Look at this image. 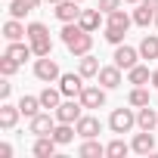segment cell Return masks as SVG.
I'll return each mask as SVG.
<instances>
[{"label": "cell", "mask_w": 158, "mask_h": 158, "mask_svg": "<svg viewBox=\"0 0 158 158\" xmlns=\"http://www.w3.org/2000/svg\"><path fill=\"white\" fill-rule=\"evenodd\" d=\"M10 96H13V84L6 77V81H0V99H10Z\"/></svg>", "instance_id": "cell-35"}, {"label": "cell", "mask_w": 158, "mask_h": 158, "mask_svg": "<svg viewBox=\"0 0 158 158\" xmlns=\"http://www.w3.org/2000/svg\"><path fill=\"white\" fill-rule=\"evenodd\" d=\"M34 77L44 81V84H56L62 77V68H59V62L53 56H37L34 59Z\"/></svg>", "instance_id": "cell-4"}, {"label": "cell", "mask_w": 158, "mask_h": 158, "mask_svg": "<svg viewBox=\"0 0 158 158\" xmlns=\"http://www.w3.org/2000/svg\"><path fill=\"white\" fill-rule=\"evenodd\" d=\"M127 152H133V149H130V143H124L121 136H115V139L106 146V155H109V158H124Z\"/></svg>", "instance_id": "cell-29"}, {"label": "cell", "mask_w": 158, "mask_h": 158, "mask_svg": "<svg viewBox=\"0 0 158 158\" xmlns=\"http://www.w3.org/2000/svg\"><path fill=\"white\" fill-rule=\"evenodd\" d=\"M37 96H40V106H44V109H50V112H56V109H59V102L65 99V96H62V90H59V87H50V84H47Z\"/></svg>", "instance_id": "cell-18"}, {"label": "cell", "mask_w": 158, "mask_h": 158, "mask_svg": "<svg viewBox=\"0 0 158 158\" xmlns=\"http://www.w3.org/2000/svg\"><path fill=\"white\" fill-rule=\"evenodd\" d=\"M47 3H53V6H56V3H59V0H47Z\"/></svg>", "instance_id": "cell-40"}, {"label": "cell", "mask_w": 158, "mask_h": 158, "mask_svg": "<svg viewBox=\"0 0 158 158\" xmlns=\"http://www.w3.org/2000/svg\"><path fill=\"white\" fill-rule=\"evenodd\" d=\"M74 127H77V136H81V139H93V136L102 133V121L96 115H81Z\"/></svg>", "instance_id": "cell-10"}, {"label": "cell", "mask_w": 158, "mask_h": 158, "mask_svg": "<svg viewBox=\"0 0 158 158\" xmlns=\"http://www.w3.org/2000/svg\"><path fill=\"white\" fill-rule=\"evenodd\" d=\"M74 136H77V127H74V124H65V121H59L56 130H53V139H56L59 146H68Z\"/></svg>", "instance_id": "cell-25"}, {"label": "cell", "mask_w": 158, "mask_h": 158, "mask_svg": "<svg viewBox=\"0 0 158 158\" xmlns=\"http://www.w3.org/2000/svg\"><path fill=\"white\" fill-rule=\"evenodd\" d=\"M124 34H127L124 28H115V25H106V34H102V37H106V40H109L112 47H118V44H124Z\"/></svg>", "instance_id": "cell-33"}, {"label": "cell", "mask_w": 158, "mask_h": 158, "mask_svg": "<svg viewBox=\"0 0 158 158\" xmlns=\"http://www.w3.org/2000/svg\"><path fill=\"white\" fill-rule=\"evenodd\" d=\"M121 71H124V68H118V65L112 62V65H102L96 77H99V84H102L106 90H118V87L124 84V77H121Z\"/></svg>", "instance_id": "cell-12"}, {"label": "cell", "mask_w": 158, "mask_h": 158, "mask_svg": "<svg viewBox=\"0 0 158 158\" xmlns=\"http://www.w3.org/2000/svg\"><path fill=\"white\" fill-rule=\"evenodd\" d=\"M149 81H152L149 65H133L127 71V84H133V87H149Z\"/></svg>", "instance_id": "cell-21"}, {"label": "cell", "mask_w": 158, "mask_h": 158, "mask_svg": "<svg viewBox=\"0 0 158 158\" xmlns=\"http://www.w3.org/2000/svg\"><path fill=\"white\" fill-rule=\"evenodd\" d=\"M124 3H143V0H124Z\"/></svg>", "instance_id": "cell-39"}, {"label": "cell", "mask_w": 158, "mask_h": 158, "mask_svg": "<svg viewBox=\"0 0 158 158\" xmlns=\"http://www.w3.org/2000/svg\"><path fill=\"white\" fill-rule=\"evenodd\" d=\"M99 10L109 16V13H115V10H121V0H99Z\"/></svg>", "instance_id": "cell-34"}, {"label": "cell", "mask_w": 158, "mask_h": 158, "mask_svg": "<svg viewBox=\"0 0 158 158\" xmlns=\"http://www.w3.org/2000/svg\"><path fill=\"white\" fill-rule=\"evenodd\" d=\"M31 10H34V6L28 3V0H10V16H13V19H25Z\"/></svg>", "instance_id": "cell-31"}, {"label": "cell", "mask_w": 158, "mask_h": 158, "mask_svg": "<svg viewBox=\"0 0 158 158\" xmlns=\"http://www.w3.org/2000/svg\"><path fill=\"white\" fill-rule=\"evenodd\" d=\"M56 149H59V143H56L53 136H34V146H31L34 158H53Z\"/></svg>", "instance_id": "cell-17"}, {"label": "cell", "mask_w": 158, "mask_h": 158, "mask_svg": "<svg viewBox=\"0 0 158 158\" xmlns=\"http://www.w3.org/2000/svg\"><path fill=\"white\" fill-rule=\"evenodd\" d=\"M127 106H133V109L149 106V90H146V87H133V90L127 93Z\"/></svg>", "instance_id": "cell-30"}, {"label": "cell", "mask_w": 158, "mask_h": 158, "mask_svg": "<svg viewBox=\"0 0 158 158\" xmlns=\"http://www.w3.org/2000/svg\"><path fill=\"white\" fill-rule=\"evenodd\" d=\"M102 16H106V13H102L99 6H96V10H84V13H81V19H77V25H81L84 31H90V34H93V31H99V28L106 25V19H102Z\"/></svg>", "instance_id": "cell-14"}, {"label": "cell", "mask_w": 158, "mask_h": 158, "mask_svg": "<svg viewBox=\"0 0 158 158\" xmlns=\"http://www.w3.org/2000/svg\"><path fill=\"white\" fill-rule=\"evenodd\" d=\"M139 56L143 59H158V34H146L139 40Z\"/></svg>", "instance_id": "cell-27"}, {"label": "cell", "mask_w": 158, "mask_h": 158, "mask_svg": "<svg viewBox=\"0 0 158 158\" xmlns=\"http://www.w3.org/2000/svg\"><path fill=\"white\" fill-rule=\"evenodd\" d=\"M99 68H102V65H99V59H96L93 53L77 56V71H81L84 77H96V74H99Z\"/></svg>", "instance_id": "cell-22"}, {"label": "cell", "mask_w": 158, "mask_h": 158, "mask_svg": "<svg viewBox=\"0 0 158 158\" xmlns=\"http://www.w3.org/2000/svg\"><path fill=\"white\" fill-rule=\"evenodd\" d=\"M112 59H115V65H118V68L130 71L133 65H139V59H143V56H139V47H127V44H118Z\"/></svg>", "instance_id": "cell-7"}, {"label": "cell", "mask_w": 158, "mask_h": 158, "mask_svg": "<svg viewBox=\"0 0 158 158\" xmlns=\"http://www.w3.org/2000/svg\"><path fill=\"white\" fill-rule=\"evenodd\" d=\"M77 3H84V0H77Z\"/></svg>", "instance_id": "cell-42"}, {"label": "cell", "mask_w": 158, "mask_h": 158, "mask_svg": "<svg viewBox=\"0 0 158 158\" xmlns=\"http://www.w3.org/2000/svg\"><path fill=\"white\" fill-rule=\"evenodd\" d=\"M19 109H22V115H25V118H34L44 106H40V96H28V93H25V96L19 99Z\"/></svg>", "instance_id": "cell-28"}, {"label": "cell", "mask_w": 158, "mask_h": 158, "mask_svg": "<svg viewBox=\"0 0 158 158\" xmlns=\"http://www.w3.org/2000/svg\"><path fill=\"white\" fill-rule=\"evenodd\" d=\"M3 37H6V44L10 40H28V25H22V19H6L3 22Z\"/></svg>", "instance_id": "cell-16"}, {"label": "cell", "mask_w": 158, "mask_h": 158, "mask_svg": "<svg viewBox=\"0 0 158 158\" xmlns=\"http://www.w3.org/2000/svg\"><path fill=\"white\" fill-rule=\"evenodd\" d=\"M109 127H112V133H118V136H121V133H130V130L136 127V109H133V106H130V109H124V106L115 109V112L109 115Z\"/></svg>", "instance_id": "cell-3"}, {"label": "cell", "mask_w": 158, "mask_h": 158, "mask_svg": "<svg viewBox=\"0 0 158 158\" xmlns=\"http://www.w3.org/2000/svg\"><path fill=\"white\" fill-rule=\"evenodd\" d=\"M81 3H77V0H59V3H56V10H53V16L65 25V22H77V19H81Z\"/></svg>", "instance_id": "cell-9"}, {"label": "cell", "mask_w": 158, "mask_h": 158, "mask_svg": "<svg viewBox=\"0 0 158 158\" xmlns=\"http://www.w3.org/2000/svg\"><path fill=\"white\" fill-rule=\"evenodd\" d=\"M19 65H22V62H16L13 56L3 53V59H0V74H3V77H13V74L19 71Z\"/></svg>", "instance_id": "cell-32"}, {"label": "cell", "mask_w": 158, "mask_h": 158, "mask_svg": "<svg viewBox=\"0 0 158 158\" xmlns=\"http://www.w3.org/2000/svg\"><path fill=\"white\" fill-rule=\"evenodd\" d=\"M77 155H81V158H102L106 155V146L93 136V139H84L81 146H77Z\"/></svg>", "instance_id": "cell-23"}, {"label": "cell", "mask_w": 158, "mask_h": 158, "mask_svg": "<svg viewBox=\"0 0 158 158\" xmlns=\"http://www.w3.org/2000/svg\"><path fill=\"white\" fill-rule=\"evenodd\" d=\"M6 56H13L16 62H25V59L34 56V50H31V44H25V40H10V44H6Z\"/></svg>", "instance_id": "cell-20"}, {"label": "cell", "mask_w": 158, "mask_h": 158, "mask_svg": "<svg viewBox=\"0 0 158 158\" xmlns=\"http://www.w3.org/2000/svg\"><path fill=\"white\" fill-rule=\"evenodd\" d=\"M155 28H158V13H155Z\"/></svg>", "instance_id": "cell-41"}, {"label": "cell", "mask_w": 158, "mask_h": 158, "mask_svg": "<svg viewBox=\"0 0 158 158\" xmlns=\"http://www.w3.org/2000/svg\"><path fill=\"white\" fill-rule=\"evenodd\" d=\"M19 118H22V109H19V102L13 106L10 99H3V106H0V130H13V127L19 124Z\"/></svg>", "instance_id": "cell-13"}, {"label": "cell", "mask_w": 158, "mask_h": 158, "mask_svg": "<svg viewBox=\"0 0 158 158\" xmlns=\"http://www.w3.org/2000/svg\"><path fill=\"white\" fill-rule=\"evenodd\" d=\"M143 3H146V6H152V10L158 13V0H143Z\"/></svg>", "instance_id": "cell-37"}, {"label": "cell", "mask_w": 158, "mask_h": 158, "mask_svg": "<svg viewBox=\"0 0 158 158\" xmlns=\"http://www.w3.org/2000/svg\"><path fill=\"white\" fill-rule=\"evenodd\" d=\"M133 25H139V28L155 25V10L146 6V3H136V10H133Z\"/></svg>", "instance_id": "cell-24"}, {"label": "cell", "mask_w": 158, "mask_h": 158, "mask_svg": "<svg viewBox=\"0 0 158 158\" xmlns=\"http://www.w3.org/2000/svg\"><path fill=\"white\" fill-rule=\"evenodd\" d=\"M152 87H155V90H158V68H155V71H152Z\"/></svg>", "instance_id": "cell-38"}, {"label": "cell", "mask_w": 158, "mask_h": 158, "mask_svg": "<svg viewBox=\"0 0 158 158\" xmlns=\"http://www.w3.org/2000/svg\"><path fill=\"white\" fill-rule=\"evenodd\" d=\"M28 44H31L34 56H53V37H50V28L44 22L28 25Z\"/></svg>", "instance_id": "cell-2"}, {"label": "cell", "mask_w": 158, "mask_h": 158, "mask_svg": "<svg viewBox=\"0 0 158 158\" xmlns=\"http://www.w3.org/2000/svg\"><path fill=\"white\" fill-rule=\"evenodd\" d=\"M130 149H133L136 155H149V152H155V133H152V130H139V133H133Z\"/></svg>", "instance_id": "cell-15"}, {"label": "cell", "mask_w": 158, "mask_h": 158, "mask_svg": "<svg viewBox=\"0 0 158 158\" xmlns=\"http://www.w3.org/2000/svg\"><path fill=\"white\" fill-rule=\"evenodd\" d=\"M106 25H115V28H124V31H127V28L133 25V16H130L127 10H115V13L106 16Z\"/></svg>", "instance_id": "cell-26"}, {"label": "cell", "mask_w": 158, "mask_h": 158, "mask_svg": "<svg viewBox=\"0 0 158 158\" xmlns=\"http://www.w3.org/2000/svg\"><path fill=\"white\" fill-rule=\"evenodd\" d=\"M84 102V109H102L106 106V87L99 84V87H93V84H87L84 90H81V96H77Z\"/></svg>", "instance_id": "cell-11"}, {"label": "cell", "mask_w": 158, "mask_h": 158, "mask_svg": "<svg viewBox=\"0 0 158 158\" xmlns=\"http://www.w3.org/2000/svg\"><path fill=\"white\" fill-rule=\"evenodd\" d=\"M59 37H62V44L68 47L71 56H87V53L93 50V34L84 31L77 22H65L62 31H59Z\"/></svg>", "instance_id": "cell-1"}, {"label": "cell", "mask_w": 158, "mask_h": 158, "mask_svg": "<svg viewBox=\"0 0 158 158\" xmlns=\"http://www.w3.org/2000/svg\"><path fill=\"white\" fill-rule=\"evenodd\" d=\"M53 115H56V121H65V124H77V118L84 115V102L77 99V96H65Z\"/></svg>", "instance_id": "cell-5"}, {"label": "cell", "mask_w": 158, "mask_h": 158, "mask_svg": "<svg viewBox=\"0 0 158 158\" xmlns=\"http://www.w3.org/2000/svg\"><path fill=\"white\" fill-rule=\"evenodd\" d=\"M87 81V77L81 74V71H62V77H59V90H62V96H81V90L87 87L84 84Z\"/></svg>", "instance_id": "cell-8"}, {"label": "cell", "mask_w": 158, "mask_h": 158, "mask_svg": "<svg viewBox=\"0 0 158 158\" xmlns=\"http://www.w3.org/2000/svg\"><path fill=\"white\" fill-rule=\"evenodd\" d=\"M136 127H139V130H155V127H158V112H155L152 106L136 109Z\"/></svg>", "instance_id": "cell-19"}, {"label": "cell", "mask_w": 158, "mask_h": 158, "mask_svg": "<svg viewBox=\"0 0 158 158\" xmlns=\"http://www.w3.org/2000/svg\"><path fill=\"white\" fill-rule=\"evenodd\" d=\"M56 115H50V112H37L34 118H28V130L34 133V136H53V130H56Z\"/></svg>", "instance_id": "cell-6"}, {"label": "cell", "mask_w": 158, "mask_h": 158, "mask_svg": "<svg viewBox=\"0 0 158 158\" xmlns=\"http://www.w3.org/2000/svg\"><path fill=\"white\" fill-rule=\"evenodd\" d=\"M0 158H13V146L10 143H0Z\"/></svg>", "instance_id": "cell-36"}]
</instances>
